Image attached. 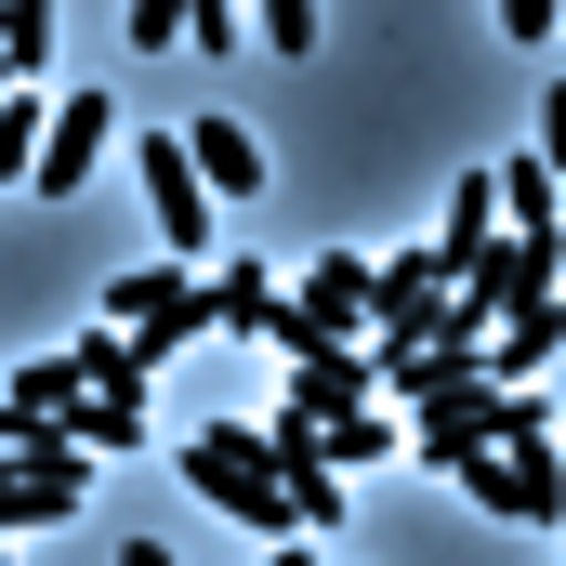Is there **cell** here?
Returning <instances> with one entry per match:
<instances>
[{
  "label": "cell",
  "instance_id": "1",
  "mask_svg": "<svg viewBox=\"0 0 566 566\" xmlns=\"http://www.w3.org/2000/svg\"><path fill=\"white\" fill-rule=\"evenodd\" d=\"M171 474H185L211 514H238V527H264V541H303V501H290L264 422H198L185 448H171Z\"/></svg>",
  "mask_w": 566,
  "mask_h": 566
},
{
  "label": "cell",
  "instance_id": "2",
  "mask_svg": "<svg viewBox=\"0 0 566 566\" xmlns=\"http://www.w3.org/2000/svg\"><path fill=\"white\" fill-rule=\"evenodd\" d=\"M541 434H554V409L527 382H461V396H434L422 422H409V448H422L434 474H474L488 448H541Z\"/></svg>",
  "mask_w": 566,
  "mask_h": 566
},
{
  "label": "cell",
  "instance_id": "3",
  "mask_svg": "<svg viewBox=\"0 0 566 566\" xmlns=\"http://www.w3.org/2000/svg\"><path fill=\"white\" fill-rule=\"evenodd\" d=\"M106 329H133L145 356L171 369L198 329H224V303H211V277H198V264H133V277H106Z\"/></svg>",
  "mask_w": 566,
  "mask_h": 566
},
{
  "label": "cell",
  "instance_id": "4",
  "mask_svg": "<svg viewBox=\"0 0 566 566\" xmlns=\"http://www.w3.org/2000/svg\"><path fill=\"white\" fill-rule=\"evenodd\" d=\"M80 488H93V448H80L66 422H27V434H13V474H0V527L40 541V527L80 514Z\"/></svg>",
  "mask_w": 566,
  "mask_h": 566
},
{
  "label": "cell",
  "instance_id": "5",
  "mask_svg": "<svg viewBox=\"0 0 566 566\" xmlns=\"http://www.w3.org/2000/svg\"><path fill=\"white\" fill-rule=\"evenodd\" d=\"M133 171H145V211H158V238H171L185 264L224 251V238H211V171H198V145H185V133H145Z\"/></svg>",
  "mask_w": 566,
  "mask_h": 566
},
{
  "label": "cell",
  "instance_id": "6",
  "mask_svg": "<svg viewBox=\"0 0 566 566\" xmlns=\"http://www.w3.org/2000/svg\"><path fill=\"white\" fill-rule=\"evenodd\" d=\"M474 514H501V527H566V448L541 434V448H488L474 474Z\"/></svg>",
  "mask_w": 566,
  "mask_h": 566
},
{
  "label": "cell",
  "instance_id": "7",
  "mask_svg": "<svg viewBox=\"0 0 566 566\" xmlns=\"http://www.w3.org/2000/svg\"><path fill=\"white\" fill-rule=\"evenodd\" d=\"M106 145H119V93H106V80H80V93L53 106V145H40V171H27V198H80Z\"/></svg>",
  "mask_w": 566,
  "mask_h": 566
},
{
  "label": "cell",
  "instance_id": "8",
  "mask_svg": "<svg viewBox=\"0 0 566 566\" xmlns=\"http://www.w3.org/2000/svg\"><path fill=\"white\" fill-rule=\"evenodd\" d=\"M290 303H303L329 343H356V329H382V264H356V251H303Z\"/></svg>",
  "mask_w": 566,
  "mask_h": 566
},
{
  "label": "cell",
  "instance_id": "9",
  "mask_svg": "<svg viewBox=\"0 0 566 566\" xmlns=\"http://www.w3.org/2000/svg\"><path fill=\"white\" fill-rule=\"evenodd\" d=\"M290 409H303V422H356V409H382V369H369V343H343V356H303V369H290Z\"/></svg>",
  "mask_w": 566,
  "mask_h": 566
},
{
  "label": "cell",
  "instance_id": "10",
  "mask_svg": "<svg viewBox=\"0 0 566 566\" xmlns=\"http://www.w3.org/2000/svg\"><path fill=\"white\" fill-rule=\"evenodd\" d=\"M93 396H106V382H93L80 343H66V356H13V434H27V422H80Z\"/></svg>",
  "mask_w": 566,
  "mask_h": 566
},
{
  "label": "cell",
  "instance_id": "11",
  "mask_svg": "<svg viewBox=\"0 0 566 566\" xmlns=\"http://www.w3.org/2000/svg\"><path fill=\"white\" fill-rule=\"evenodd\" d=\"M211 303H224V329H238V343H277V316H290V290H277L264 251H224V264H211Z\"/></svg>",
  "mask_w": 566,
  "mask_h": 566
},
{
  "label": "cell",
  "instance_id": "12",
  "mask_svg": "<svg viewBox=\"0 0 566 566\" xmlns=\"http://www.w3.org/2000/svg\"><path fill=\"white\" fill-rule=\"evenodd\" d=\"M501 224H514V211H501V171H461V185H448V224H434V238H448V264L474 277V264L501 251Z\"/></svg>",
  "mask_w": 566,
  "mask_h": 566
},
{
  "label": "cell",
  "instance_id": "13",
  "mask_svg": "<svg viewBox=\"0 0 566 566\" xmlns=\"http://www.w3.org/2000/svg\"><path fill=\"white\" fill-rule=\"evenodd\" d=\"M198 171H211V198H251V185H264V171H277V158H264V133H251V119H198Z\"/></svg>",
  "mask_w": 566,
  "mask_h": 566
},
{
  "label": "cell",
  "instance_id": "14",
  "mask_svg": "<svg viewBox=\"0 0 566 566\" xmlns=\"http://www.w3.org/2000/svg\"><path fill=\"white\" fill-rule=\"evenodd\" d=\"M40 66H53V0H0V80L40 93Z\"/></svg>",
  "mask_w": 566,
  "mask_h": 566
},
{
  "label": "cell",
  "instance_id": "15",
  "mask_svg": "<svg viewBox=\"0 0 566 566\" xmlns=\"http://www.w3.org/2000/svg\"><path fill=\"white\" fill-rule=\"evenodd\" d=\"M554 185H566V171L541 158V145H527V158H501V211H514V238H566V224H554Z\"/></svg>",
  "mask_w": 566,
  "mask_h": 566
},
{
  "label": "cell",
  "instance_id": "16",
  "mask_svg": "<svg viewBox=\"0 0 566 566\" xmlns=\"http://www.w3.org/2000/svg\"><path fill=\"white\" fill-rule=\"evenodd\" d=\"M554 356H566V303H527V316L501 329V382H527V396H541V369H554Z\"/></svg>",
  "mask_w": 566,
  "mask_h": 566
},
{
  "label": "cell",
  "instance_id": "17",
  "mask_svg": "<svg viewBox=\"0 0 566 566\" xmlns=\"http://www.w3.org/2000/svg\"><path fill=\"white\" fill-rule=\"evenodd\" d=\"M66 434H80L93 461H133V448H145V396H93V409H80Z\"/></svg>",
  "mask_w": 566,
  "mask_h": 566
},
{
  "label": "cell",
  "instance_id": "18",
  "mask_svg": "<svg viewBox=\"0 0 566 566\" xmlns=\"http://www.w3.org/2000/svg\"><path fill=\"white\" fill-rule=\"evenodd\" d=\"M80 356H93V382H106V396H145V382H158V356H145L133 329H80Z\"/></svg>",
  "mask_w": 566,
  "mask_h": 566
},
{
  "label": "cell",
  "instance_id": "19",
  "mask_svg": "<svg viewBox=\"0 0 566 566\" xmlns=\"http://www.w3.org/2000/svg\"><path fill=\"white\" fill-rule=\"evenodd\" d=\"M251 53L303 66V53H316V0H251Z\"/></svg>",
  "mask_w": 566,
  "mask_h": 566
},
{
  "label": "cell",
  "instance_id": "20",
  "mask_svg": "<svg viewBox=\"0 0 566 566\" xmlns=\"http://www.w3.org/2000/svg\"><path fill=\"white\" fill-rule=\"evenodd\" d=\"M133 53H198V0H133Z\"/></svg>",
  "mask_w": 566,
  "mask_h": 566
},
{
  "label": "cell",
  "instance_id": "21",
  "mask_svg": "<svg viewBox=\"0 0 566 566\" xmlns=\"http://www.w3.org/2000/svg\"><path fill=\"white\" fill-rule=\"evenodd\" d=\"M356 461H396V422H382V409H356V422H329V474H356Z\"/></svg>",
  "mask_w": 566,
  "mask_h": 566
},
{
  "label": "cell",
  "instance_id": "22",
  "mask_svg": "<svg viewBox=\"0 0 566 566\" xmlns=\"http://www.w3.org/2000/svg\"><path fill=\"white\" fill-rule=\"evenodd\" d=\"M501 40H566V0H501Z\"/></svg>",
  "mask_w": 566,
  "mask_h": 566
},
{
  "label": "cell",
  "instance_id": "23",
  "mask_svg": "<svg viewBox=\"0 0 566 566\" xmlns=\"http://www.w3.org/2000/svg\"><path fill=\"white\" fill-rule=\"evenodd\" d=\"M541 158H554V171H566V80H554V93H541Z\"/></svg>",
  "mask_w": 566,
  "mask_h": 566
},
{
  "label": "cell",
  "instance_id": "24",
  "mask_svg": "<svg viewBox=\"0 0 566 566\" xmlns=\"http://www.w3.org/2000/svg\"><path fill=\"white\" fill-rule=\"evenodd\" d=\"M119 566H171V541H119Z\"/></svg>",
  "mask_w": 566,
  "mask_h": 566
},
{
  "label": "cell",
  "instance_id": "25",
  "mask_svg": "<svg viewBox=\"0 0 566 566\" xmlns=\"http://www.w3.org/2000/svg\"><path fill=\"white\" fill-rule=\"evenodd\" d=\"M264 566H316V541H277V554H264Z\"/></svg>",
  "mask_w": 566,
  "mask_h": 566
}]
</instances>
